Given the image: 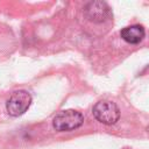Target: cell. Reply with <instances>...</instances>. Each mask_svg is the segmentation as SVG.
<instances>
[{
    "label": "cell",
    "mask_w": 149,
    "mask_h": 149,
    "mask_svg": "<svg viewBox=\"0 0 149 149\" xmlns=\"http://www.w3.org/2000/svg\"><path fill=\"white\" fill-rule=\"evenodd\" d=\"M84 122V116L74 109H65L59 112L52 120V126L58 132H70L79 128Z\"/></svg>",
    "instance_id": "1"
},
{
    "label": "cell",
    "mask_w": 149,
    "mask_h": 149,
    "mask_svg": "<svg viewBox=\"0 0 149 149\" xmlns=\"http://www.w3.org/2000/svg\"><path fill=\"white\" fill-rule=\"evenodd\" d=\"M94 118L104 125H114L120 119V109L112 101H99L93 106Z\"/></svg>",
    "instance_id": "2"
},
{
    "label": "cell",
    "mask_w": 149,
    "mask_h": 149,
    "mask_svg": "<svg viewBox=\"0 0 149 149\" xmlns=\"http://www.w3.org/2000/svg\"><path fill=\"white\" fill-rule=\"evenodd\" d=\"M31 104V95L24 90H19L12 93L6 102V109L12 116L22 115Z\"/></svg>",
    "instance_id": "3"
},
{
    "label": "cell",
    "mask_w": 149,
    "mask_h": 149,
    "mask_svg": "<svg viewBox=\"0 0 149 149\" xmlns=\"http://www.w3.org/2000/svg\"><path fill=\"white\" fill-rule=\"evenodd\" d=\"M85 14L88 17V20L93 22H102L109 16V8L105 2L95 1L88 3V6L85 9Z\"/></svg>",
    "instance_id": "4"
},
{
    "label": "cell",
    "mask_w": 149,
    "mask_h": 149,
    "mask_svg": "<svg viewBox=\"0 0 149 149\" xmlns=\"http://www.w3.org/2000/svg\"><path fill=\"white\" fill-rule=\"evenodd\" d=\"M121 37L127 42V43H130V44H137L140 43L144 36H146V30L140 24H133V26H128V27H125L121 33H120Z\"/></svg>",
    "instance_id": "5"
}]
</instances>
